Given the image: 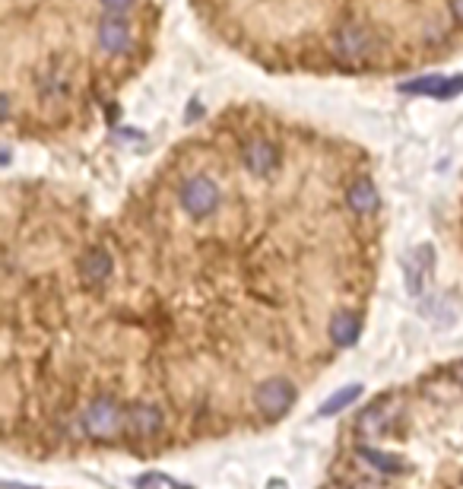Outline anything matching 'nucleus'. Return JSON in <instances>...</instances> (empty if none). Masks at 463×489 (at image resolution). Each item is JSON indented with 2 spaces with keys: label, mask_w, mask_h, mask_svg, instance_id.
<instances>
[{
  "label": "nucleus",
  "mask_w": 463,
  "mask_h": 489,
  "mask_svg": "<svg viewBox=\"0 0 463 489\" xmlns=\"http://www.w3.org/2000/svg\"><path fill=\"white\" fill-rule=\"evenodd\" d=\"M200 26L273 73L400 77L463 52V0H191Z\"/></svg>",
  "instance_id": "1"
},
{
  "label": "nucleus",
  "mask_w": 463,
  "mask_h": 489,
  "mask_svg": "<svg viewBox=\"0 0 463 489\" xmlns=\"http://www.w3.org/2000/svg\"><path fill=\"white\" fill-rule=\"evenodd\" d=\"M4 118L52 137L102 118L143 73L159 0H4Z\"/></svg>",
  "instance_id": "2"
},
{
  "label": "nucleus",
  "mask_w": 463,
  "mask_h": 489,
  "mask_svg": "<svg viewBox=\"0 0 463 489\" xmlns=\"http://www.w3.org/2000/svg\"><path fill=\"white\" fill-rule=\"evenodd\" d=\"M83 429L96 442H111L128 429V407H121L111 398H99L86 407L83 413Z\"/></svg>",
  "instance_id": "3"
},
{
  "label": "nucleus",
  "mask_w": 463,
  "mask_h": 489,
  "mask_svg": "<svg viewBox=\"0 0 463 489\" xmlns=\"http://www.w3.org/2000/svg\"><path fill=\"white\" fill-rule=\"evenodd\" d=\"M296 385H292L289 379H267L258 385V391H254V407H258V413L267 419V423H273V419L286 417V413L296 407Z\"/></svg>",
  "instance_id": "4"
},
{
  "label": "nucleus",
  "mask_w": 463,
  "mask_h": 489,
  "mask_svg": "<svg viewBox=\"0 0 463 489\" xmlns=\"http://www.w3.org/2000/svg\"><path fill=\"white\" fill-rule=\"evenodd\" d=\"M397 413H400V400L397 398H381V400H374V404H368L365 410H362L359 426H355V429H359L362 436H381V432H384L387 426L397 419Z\"/></svg>",
  "instance_id": "5"
},
{
  "label": "nucleus",
  "mask_w": 463,
  "mask_h": 489,
  "mask_svg": "<svg viewBox=\"0 0 463 489\" xmlns=\"http://www.w3.org/2000/svg\"><path fill=\"white\" fill-rule=\"evenodd\" d=\"M162 429V410L153 404H130L128 407V432L137 438H149Z\"/></svg>",
  "instance_id": "6"
},
{
  "label": "nucleus",
  "mask_w": 463,
  "mask_h": 489,
  "mask_svg": "<svg viewBox=\"0 0 463 489\" xmlns=\"http://www.w3.org/2000/svg\"><path fill=\"white\" fill-rule=\"evenodd\" d=\"M431 264H435V251H431L429 245H422V249H416V251H412V258H410V268H406V287H410V293H412V296H419V293H422V287H425V277H429Z\"/></svg>",
  "instance_id": "7"
},
{
  "label": "nucleus",
  "mask_w": 463,
  "mask_h": 489,
  "mask_svg": "<svg viewBox=\"0 0 463 489\" xmlns=\"http://www.w3.org/2000/svg\"><path fill=\"white\" fill-rule=\"evenodd\" d=\"M359 331L362 321L355 312H336L330 318V340H334V346H353L359 340Z\"/></svg>",
  "instance_id": "8"
},
{
  "label": "nucleus",
  "mask_w": 463,
  "mask_h": 489,
  "mask_svg": "<svg viewBox=\"0 0 463 489\" xmlns=\"http://www.w3.org/2000/svg\"><path fill=\"white\" fill-rule=\"evenodd\" d=\"M362 461L372 464L378 474H387V476H397V474H406V461L397 455H387V451H374V448H359Z\"/></svg>",
  "instance_id": "9"
},
{
  "label": "nucleus",
  "mask_w": 463,
  "mask_h": 489,
  "mask_svg": "<svg viewBox=\"0 0 463 489\" xmlns=\"http://www.w3.org/2000/svg\"><path fill=\"white\" fill-rule=\"evenodd\" d=\"M362 394V385H346V388H340V391L334 394L330 400H324L321 404V410H317V417H336V413H343L349 404H353L355 398Z\"/></svg>",
  "instance_id": "10"
},
{
  "label": "nucleus",
  "mask_w": 463,
  "mask_h": 489,
  "mask_svg": "<svg viewBox=\"0 0 463 489\" xmlns=\"http://www.w3.org/2000/svg\"><path fill=\"white\" fill-rule=\"evenodd\" d=\"M450 379H454V381H457V388H460V391H463V359L454 365V369H450Z\"/></svg>",
  "instance_id": "11"
},
{
  "label": "nucleus",
  "mask_w": 463,
  "mask_h": 489,
  "mask_svg": "<svg viewBox=\"0 0 463 489\" xmlns=\"http://www.w3.org/2000/svg\"><path fill=\"white\" fill-rule=\"evenodd\" d=\"M267 489H289V486H286L283 480H270V483H267Z\"/></svg>",
  "instance_id": "12"
}]
</instances>
